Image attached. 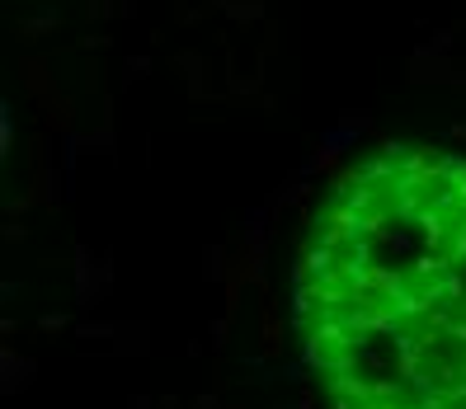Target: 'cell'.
I'll return each mask as SVG.
<instances>
[{
	"instance_id": "cell-1",
	"label": "cell",
	"mask_w": 466,
	"mask_h": 409,
	"mask_svg": "<svg viewBox=\"0 0 466 409\" xmlns=\"http://www.w3.org/2000/svg\"><path fill=\"white\" fill-rule=\"evenodd\" d=\"M297 334L335 409H466V155L381 146L335 179Z\"/></svg>"
}]
</instances>
